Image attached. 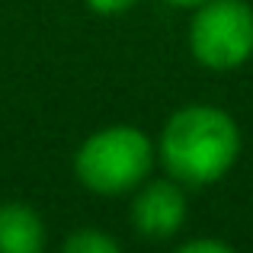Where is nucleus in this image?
Returning <instances> with one entry per match:
<instances>
[{
    "label": "nucleus",
    "mask_w": 253,
    "mask_h": 253,
    "mask_svg": "<svg viewBox=\"0 0 253 253\" xmlns=\"http://www.w3.org/2000/svg\"><path fill=\"white\" fill-rule=\"evenodd\" d=\"M244 148L237 119L221 106L189 103L170 112L157 138V164L183 186H215L234 170Z\"/></svg>",
    "instance_id": "obj_1"
},
{
    "label": "nucleus",
    "mask_w": 253,
    "mask_h": 253,
    "mask_svg": "<svg viewBox=\"0 0 253 253\" xmlns=\"http://www.w3.org/2000/svg\"><path fill=\"white\" fill-rule=\"evenodd\" d=\"M84 3L99 16H119V13H128L131 6H138L141 0H84Z\"/></svg>",
    "instance_id": "obj_8"
},
{
    "label": "nucleus",
    "mask_w": 253,
    "mask_h": 253,
    "mask_svg": "<svg viewBox=\"0 0 253 253\" xmlns=\"http://www.w3.org/2000/svg\"><path fill=\"white\" fill-rule=\"evenodd\" d=\"M167 6H176V10H196L199 3H205V0H164Z\"/></svg>",
    "instance_id": "obj_9"
},
{
    "label": "nucleus",
    "mask_w": 253,
    "mask_h": 253,
    "mask_svg": "<svg viewBox=\"0 0 253 253\" xmlns=\"http://www.w3.org/2000/svg\"><path fill=\"white\" fill-rule=\"evenodd\" d=\"M189 55L211 74H231L253 58V6L247 0H205L189 10Z\"/></svg>",
    "instance_id": "obj_3"
},
{
    "label": "nucleus",
    "mask_w": 253,
    "mask_h": 253,
    "mask_svg": "<svg viewBox=\"0 0 253 253\" xmlns=\"http://www.w3.org/2000/svg\"><path fill=\"white\" fill-rule=\"evenodd\" d=\"M157 141L138 125H106L86 135L74 151V176L96 196L135 192L154 173Z\"/></svg>",
    "instance_id": "obj_2"
},
{
    "label": "nucleus",
    "mask_w": 253,
    "mask_h": 253,
    "mask_svg": "<svg viewBox=\"0 0 253 253\" xmlns=\"http://www.w3.org/2000/svg\"><path fill=\"white\" fill-rule=\"evenodd\" d=\"M179 253H231L228 241H218V237H192V241H183L176 247Z\"/></svg>",
    "instance_id": "obj_7"
},
{
    "label": "nucleus",
    "mask_w": 253,
    "mask_h": 253,
    "mask_svg": "<svg viewBox=\"0 0 253 253\" xmlns=\"http://www.w3.org/2000/svg\"><path fill=\"white\" fill-rule=\"evenodd\" d=\"M61 250L64 253H119L122 244H119L116 237H109L106 231H99V228H81V231L64 237Z\"/></svg>",
    "instance_id": "obj_6"
},
{
    "label": "nucleus",
    "mask_w": 253,
    "mask_h": 253,
    "mask_svg": "<svg viewBox=\"0 0 253 253\" xmlns=\"http://www.w3.org/2000/svg\"><path fill=\"white\" fill-rule=\"evenodd\" d=\"M131 228L144 241H170L183 231L189 218V202H186V186L173 176L144 179L131 196Z\"/></svg>",
    "instance_id": "obj_4"
},
{
    "label": "nucleus",
    "mask_w": 253,
    "mask_h": 253,
    "mask_svg": "<svg viewBox=\"0 0 253 253\" xmlns=\"http://www.w3.org/2000/svg\"><path fill=\"white\" fill-rule=\"evenodd\" d=\"M45 244V221L29 202H0V253H42Z\"/></svg>",
    "instance_id": "obj_5"
}]
</instances>
